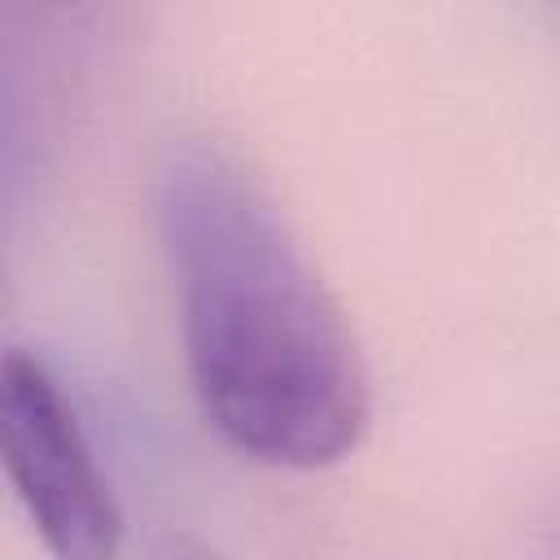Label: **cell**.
Returning <instances> with one entry per match:
<instances>
[{
	"mask_svg": "<svg viewBox=\"0 0 560 560\" xmlns=\"http://www.w3.org/2000/svg\"><path fill=\"white\" fill-rule=\"evenodd\" d=\"M162 236L188 376L219 438L271 468L346 459L372 420L368 363L276 201L232 158L188 144L162 171Z\"/></svg>",
	"mask_w": 560,
	"mask_h": 560,
	"instance_id": "cell-1",
	"label": "cell"
},
{
	"mask_svg": "<svg viewBox=\"0 0 560 560\" xmlns=\"http://www.w3.org/2000/svg\"><path fill=\"white\" fill-rule=\"evenodd\" d=\"M0 468L52 560H118L122 512L57 376L0 350Z\"/></svg>",
	"mask_w": 560,
	"mask_h": 560,
	"instance_id": "cell-2",
	"label": "cell"
},
{
	"mask_svg": "<svg viewBox=\"0 0 560 560\" xmlns=\"http://www.w3.org/2000/svg\"><path fill=\"white\" fill-rule=\"evenodd\" d=\"M149 560H219L197 534H184V529H171V534H162L158 542H153V551H149Z\"/></svg>",
	"mask_w": 560,
	"mask_h": 560,
	"instance_id": "cell-3",
	"label": "cell"
}]
</instances>
